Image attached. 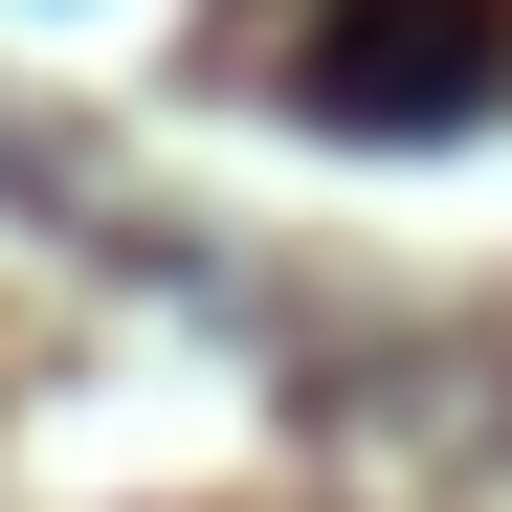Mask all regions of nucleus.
Wrapping results in <instances>:
<instances>
[{
    "instance_id": "nucleus-1",
    "label": "nucleus",
    "mask_w": 512,
    "mask_h": 512,
    "mask_svg": "<svg viewBox=\"0 0 512 512\" xmlns=\"http://www.w3.org/2000/svg\"><path fill=\"white\" fill-rule=\"evenodd\" d=\"M290 90L334 134H468L512 90V0H334V23L290 45Z\"/></svg>"
}]
</instances>
